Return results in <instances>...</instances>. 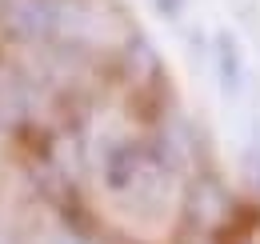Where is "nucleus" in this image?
Returning a JSON list of instances; mask_svg holds the SVG:
<instances>
[{"label": "nucleus", "mask_w": 260, "mask_h": 244, "mask_svg": "<svg viewBox=\"0 0 260 244\" xmlns=\"http://www.w3.org/2000/svg\"><path fill=\"white\" fill-rule=\"evenodd\" d=\"M216 72H220V84H224L228 92H236V84H240V52H236V44H232V36L228 32H220L216 36Z\"/></svg>", "instance_id": "nucleus-1"}]
</instances>
